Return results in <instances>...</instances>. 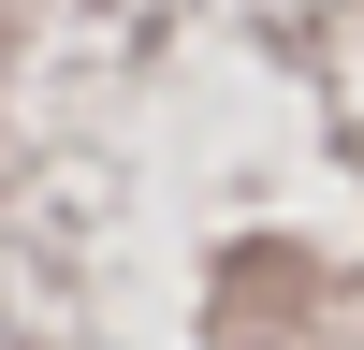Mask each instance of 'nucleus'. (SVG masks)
I'll list each match as a JSON object with an SVG mask.
<instances>
[]
</instances>
